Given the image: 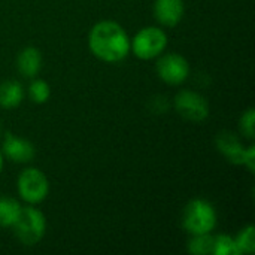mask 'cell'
<instances>
[{"instance_id":"6da1fadb","label":"cell","mask_w":255,"mask_h":255,"mask_svg":"<svg viewBox=\"0 0 255 255\" xmlns=\"http://www.w3.org/2000/svg\"><path fill=\"white\" fill-rule=\"evenodd\" d=\"M88 46L99 60L105 63H118L130 52V37L118 22L103 19L90 30Z\"/></svg>"},{"instance_id":"7a4b0ae2","label":"cell","mask_w":255,"mask_h":255,"mask_svg":"<svg viewBox=\"0 0 255 255\" xmlns=\"http://www.w3.org/2000/svg\"><path fill=\"white\" fill-rule=\"evenodd\" d=\"M182 226L191 235H206L217 227V211L214 205L205 199L191 200L182 215Z\"/></svg>"},{"instance_id":"3957f363","label":"cell","mask_w":255,"mask_h":255,"mask_svg":"<svg viewBox=\"0 0 255 255\" xmlns=\"http://www.w3.org/2000/svg\"><path fill=\"white\" fill-rule=\"evenodd\" d=\"M15 236L25 247H33L42 241L46 232L45 215L33 206H21L19 215L12 226Z\"/></svg>"},{"instance_id":"277c9868","label":"cell","mask_w":255,"mask_h":255,"mask_svg":"<svg viewBox=\"0 0 255 255\" xmlns=\"http://www.w3.org/2000/svg\"><path fill=\"white\" fill-rule=\"evenodd\" d=\"M167 46V34L160 27H143L130 40V51L140 60H152Z\"/></svg>"},{"instance_id":"5b68a950","label":"cell","mask_w":255,"mask_h":255,"mask_svg":"<svg viewBox=\"0 0 255 255\" xmlns=\"http://www.w3.org/2000/svg\"><path fill=\"white\" fill-rule=\"evenodd\" d=\"M19 197L28 205H37L43 202L49 193V182L43 172L36 167L24 169L16 181Z\"/></svg>"},{"instance_id":"8992f818","label":"cell","mask_w":255,"mask_h":255,"mask_svg":"<svg viewBox=\"0 0 255 255\" xmlns=\"http://www.w3.org/2000/svg\"><path fill=\"white\" fill-rule=\"evenodd\" d=\"M176 112L187 121L202 123L209 117V103L208 100L191 90H182L175 97Z\"/></svg>"},{"instance_id":"52a82bcc","label":"cell","mask_w":255,"mask_h":255,"mask_svg":"<svg viewBox=\"0 0 255 255\" xmlns=\"http://www.w3.org/2000/svg\"><path fill=\"white\" fill-rule=\"evenodd\" d=\"M155 70L161 81L169 85H179L187 81L190 75V64L187 58L178 52L161 54L157 60Z\"/></svg>"},{"instance_id":"ba28073f","label":"cell","mask_w":255,"mask_h":255,"mask_svg":"<svg viewBox=\"0 0 255 255\" xmlns=\"http://www.w3.org/2000/svg\"><path fill=\"white\" fill-rule=\"evenodd\" d=\"M1 154L13 163L24 164L30 163L34 158L36 148L30 140L15 136L12 133H6L1 143Z\"/></svg>"},{"instance_id":"9c48e42d","label":"cell","mask_w":255,"mask_h":255,"mask_svg":"<svg viewBox=\"0 0 255 255\" xmlns=\"http://www.w3.org/2000/svg\"><path fill=\"white\" fill-rule=\"evenodd\" d=\"M185 12L184 0H155L154 16L166 27H175L181 22Z\"/></svg>"},{"instance_id":"30bf717a","label":"cell","mask_w":255,"mask_h":255,"mask_svg":"<svg viewBox=\"0 0 255 255\" xmlns=\"http://www.w3.org/2000/svg\"><path fill=\"white\" fill-rule=\"evenodd\" d=\"M217 148L232 164L241 166L244 163L245 148H244V145L241 143V140L235 134H232L229 131H224V133L218 134V137H217Z\"/></svg>"},{"instance_id":"8fae6325","label":"cell","mask_w":255,"mask_h":255,"mask_svg":"<svg viewBox=\"0 0 255 255\" xmlns=\"http://www.w3.org/2000/svg\"><path fill=\"white\" fill-rule=\"evenodd\" d=\"M16 67L25 78H34L42 69V54L34 46H25L16 57Z\"/></svg>"},{"instance_id":"7c38bea8","label":"cell","mask_w":255,"mask_h":255,"mask_svg":"<svg viewBox=\"0 0 255 255\" xmlns=\"http://www.w3.org/2000/svg\"><path fill=\"white\" fill-rule=\"evenodd\" d=\"M24 88L18 81H4L0 84V108L13 109L21 105Z\"/></svg>"},{"instance_id":"4fadbf2b","label":"cell","mask_w":255,"mask_h":255,"mask_svg":"<svg viewBox=\"0 0 255 255\" xmlns=\"http://www.w3.org/2000/svg\"><path fill=\"white\" fill-rule=\"evenodd\" d=\"M21 205L16 199L0 196V227H12L19 215Z\"/></svg>"},{"instance_id":"5bb4252c","label":"cell","mask_w":255,"mask_h":255,"mask_svg":"<svg viewBox=\"0 0 255 255\" xmlns=\"http://www.w3.org/2000/svg\"><path fill=\"white\" fill-rule=\"evenodd\" d=\"M188 253L194 255L214 254V238L211 233L194 235L188 242Z\"/></svg>"},{"instance_id":"9a60e30c","label":"cell","mask_w":255,"mask_h":255,"mask_svg":"<svg viewBox=\"0 0 255 255\" xmlns=\"http://www.w3.org/2000/svg\"><path fill=\"white\" fill-rule=\"evenodd\" d=\"M239 254H253L255 250V229L253 224L245 227L235 239Z\"/></svg>"},{"instance_id":"2e32d148","label":"cell","mask_w":255,"mask_h":255,"mask_svg":"<svg viewBox=\"0 0 255 255\" xmlns=\"http://www.w3.org/2000/svg\"><path fill=\"white\" fill-rule=\"evenodd\" d=\"M28 93H30V97L34 103L43 105L48 102V99L51 96V87L43 79H34L28 87Z\"/></svg>"},{"instance_id":"e0dca14e","label":"cell","mask_w":255,"mask_h":255,"mask_svg":"<svg viewBox=\"0 0 255 255\" xmlns=\"http://www.w3.org/2000/svg\"><path fill=\"white\" fill-rule=\"evenodd\" d=\"M214 255H239L236 242L227 235H218L214 238Z\"/></svg>"},{"instance_id":"ac0fdd59","label":"cell","mask_w":255,"mask_h":255,"mask_svg":"<svg viewBox=\"0 0 255 255\" xmlns=\"http://www.w3.org/2000/svg\"><path fill=\"white\" fill-rule=\"evenodd\" d=\"M254 121H255V112L253 108H250L248 111L244 112V115L241 117V131L248 137V139H254Z\"/></svg>"},{"instance_id":"d6986e66","label":"cell","mask_w":255,"mask_h":255,"mask_svg":"<svg viewBox=\"0 0 255 255\" xmlns=\"http://www.w3.org/2000/svg\"><path fill=\"white\" fill-rule=\"evenodd\" d=\"M244 166L248 167V170L251 173H254L255 170V146L251 145L248 148H245V154H244Z\"/></svg>"},{"instance_id":"ffe728a7","label":"cell","mask_w":255,"mask_h":255,"mask_svg":"<svg viewBox=\"0 0 255 255\" xmlns=\"http://www.w3.org/2000/svg\"><path fill=\"white\" fill-rule=\"evenodd\" d=\"M3 163H4V160H3V154H1V149H0V173L3 170Z\"/></svg>"},{"instance_id":"44dd1931","label":"cell","mask_w":255,"mask_h":255,"mask_svg":"<svg viewBox=\"0 0 255 255\" xmlns=\"http://www.w3.org/2000/svg\"><path fill=\"white\" fill-rule=\"evenodd\" d=\"M0 131H1V126H0Z\"/></svg>"}]
</instances>
